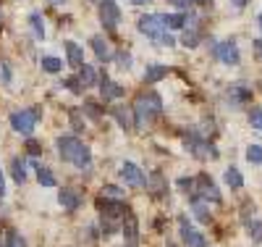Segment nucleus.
I'll list each match as a JSON object with an SVG mask.
<instances>
[{
	"instance_id": "1",
	"label": "nucleus",
	"mask_w": 262,
	"mask_h": 247,
	"mask_svg": "<svg viewBox=\"0 0 262 247\" xmlns=\"http://www.w3.org/2000/svg\"><path fill=\"white\" fill-rule=\"evenodd\" d=\"M58 155H60L66 163H74L81 171L90 168V163H92L90 147H86L81 140H76V137H60L58 140Z\"/></svg>"
},
{
	"instance_id": "2",
	"label": "nucleus",
	"mask_w": 262,
	"mask_h": 247,
	"mask_svg": "<svg viewBox=\"0 0 262 247\" xmlns=\"http://www.w3.org/2000/svg\"><path fill=\"white\" fill-rule=\"evenodd\" d=\"M139 32L142 34H147V37H152V40H158V45H176V40H173L168 32H165V21H163V16H155V13H147V16H142L139 18Z\"/></svg>"
},
{
	"instance_id": "3",
	"label": "nucleus",
	"mask_w": 262,
	"mask_h": 247,
	"mask_svg": "<svg viewBox=\"0 0 262 247\" xmlns=\"http://www.w3.org/2000/svg\"><path fill=\"white\" fill-rule=\"evenodd\" d=\"M134 110H137V126H144L147 121H152L160 110H163V100H160V95L158 92H144V95H139L137 98V103H134Z\"/></svg>"
},
{
	"instance_id": "4",
	"label": "nucleus",
	"mask_w": 262,
	"mask_h": 247,
	"mask_svg": "<svg viewBox=\"0 0 262 247\" xmlns=\"http://www.w3.org/2000/svg\"><path fill=\"white\" fill-rule=\"evenodd\" d=\"M42 116V108H24V110H16V113H11V126L13 131L24 134V137H29V134L34 131L37 121Z\"/></svg>"
},
{
	"instance_id": "5",
	"label": "nucleus",
	"mask_w": 262,
	"mask_h": 247,
	"mask_svg": "<svg viewBox=\"0 0 262 247\" xmlns=\"http://www.w3.org/2000/svg\"><path fill=\"white\" fill-rule=\"evenodd\" d=\"M194 187L200 189V195H202L205 200H210V203H215V205H221V203H223L221 192H217L215 182H212L207 174H200V176H196V179H194Z\"/></svg>"
},
{
	"instance_id": "6",
	"label": "nucleus",
	"mask_w": 262,
	"mask_h": 247,
	"mask_svg": "<svg viewBox=\"0 0 262 247\" xmlns=\"http://www.w3.org/2000/svg\"><path fill=\"white\" fill-rule=\"evenodd\" d=\"M100 21H102V27H107V29H116L118 27L121 11L116 6V0H100Z\"/></svg>"
},
{
	"instance_id": "7",
	"label": "nucleus",
	"mask_w": 262,
	"mask_h": 247,
	"mask_svg": "<svg viewBox=\"0 0 262 247\" xmlns=\"http://www.w3.org/2000/svg\"><path fill=\"white\" fill-rule=\"evenodd\" d=\"M97 211L102 213V218H123V213L128 211L121 200H111V197H100L97 200Z\"/></svg>"
},
{
	"instance_id": "8",
	"label": "nucleus",
	"mask_w": 262,
	"mask_h": 247,
	"mask_svg": "<svg viewBox=\"0 0 262 247\" xmlns=\"http://www.w3.org/2000/svg\"><path fill=\"white\" fill-rule=\"evenodd\" d=\"M179 229H181V239L189 244V247H207V242H205V237L200 234V232H196L194 226H191V223L181 216L179 218Z\"/></svg>"
},
{
	"instance_id": "9",
	"label": "nucleus",
	"mask_w": 262,
	"mask_h": 247,
	"mask_svg": "<svg viewBox=\"0 0 262 247\" xmlns=\"http://www.w3.org/2000/svg\"><path fill=\"white\" fill-rule=\"evenodd\" d=\"M123 237H126V247H137L139 244V223L134 213H123Z\"/></svg>"
},
{
	"instance_id": "10",
	"label": "nucleus",
	"mask_w": 262,
	"mask_h": 247,
	"mask_svg": "<svg viewBox=\"0 0 262 247\" xmlns=\"http://www.w3.org/2000/svg\"><path fill=\"white\" fill-rule=\"evenodd\" d=\"M121 179L128 184V187H142L144 184V174H142V168L137 166V163H131V161H126L123 166H121Z\"/></svg>"
},
{
	"instance_id": "11",
	"label": "nucleus",
	"mask_w": 262,
	"mask_h": 247,
	"mask_svg": "<svg viewBox=\"0 0 262 247\" xmlns=\"http://www.w3.org/2000/svg\"><path fill=\"white\" fill-rule=\"evenodd\" d=\"M215 55L221 58L223 63H228V66H236L238 61H242V55H238V48H236L233 40H226V42L217 45V48H215Z\"/></svg>"
},
{
	"instance_id": "12",
	"label": "nucleus",
	"mask_w": 262,
	"mask_h": 247,
	"mask_svg": "<svg viewBox=\"0 0 262 247\" xmlns=\"http://www.w3.org/2000/svg\"><path fill=\"white\" fill-rule=\"evenodd\" d=\"M100 95H102V100H118V98H123V87L102 74V79H100Z\"/></svg>"
},
{
	"instance_id": "13",
	"label": "nucleus",
	"mask_w": 262,
	"mask_h": 247,
	"mask_svg": "<svg viewBox=\"0 0 262 247\" xmlns=\"http://www.w3.org/2000/svg\"><path fill=\"white\" fill-rule=\"evenodd\" d=\"M186 145H189V150H191V153L196 155V158H215V155H217L215 150H210V147H207V142L196 140L194 134H191V137L186 140Z\"/></svg>"
},
{
	"instance_id": "14",
	"label": "nucleus",
	"mask_w": 262,
	"mask_h": 247,
	"mask_svg": "<svg viewBox=\"0 0 262 247\" xmlns=\"http://www.w3.org/2000/svg\"><path fill=\"white\" fill-rule=\"evenodd\" d=\"M58 203L63 205V211H76L81 205V197L74 189H60L58 192Z\"/></svg>"
},
{
	"instance_id": "15",
	"label": "nucleus",
	"mask_w": 262,
	"mask_h": 247,
	"mask_svg": "<svg viewBox=\"0 0 262 247\" xmlns=\"http://www.w3.org/2000/svg\"><path fill=\"white\" fill-rule=\"evenodd\" d=\"M163 77H168V69L163 63H149L147 69H144V82L147 84H155V82H160Z\"/></svg>"
},
{
	"instance_id": "16",
	"label": "nucleus",
	"mask_w": 262,
	"mask_h": 247,
	"mask_svg": "<svg viewBox=\"0 0 262 247\" xmlns=\"http://www.w3.org/2000/svg\"><path fill=\"white\" fill-rule=\"evenodd\" d=\"M66 55H69V66H74V69H79V66H84V53L76 42H66Z\"/></svg>"
},
{
	"instance_id": "17",
	"label": "nucleus",
	"mask_w": 262,
	"mask_h": 247,
	"mask_svg": "<svg viewBox=\"0 0 262 247\" xmlns=\"http://www.w3.org/2000/svg\"><path fill=\"white\" fill-rule=\"evenodd\" d=\"M79 84L86 89V87H92L95 82H97V74H95V69H92V66L90 63H84V66H79Z\"/></svg>"
},
{
	"instance_id": "18",
	"label": "nucleus",
	"mask_w": 262,
	"mask_h": 247,
	"mask_svg": "<svg viewBox=\"0 0 262 247\" xmlns=\"http://www.w3.org/2000/svg\"><path fill=\"white\" fill-rule=\"evenodd\" d=\"M92 50H95V55H97V61H111V48H107V42L102 40V37H92Z\"/></svg>"
},
{
	"instance_id": "19",
	"label": "nucleus",
	"mask_w": 262,
	"mask_h": 247,
	"mask_svg": "<svg viewBox=\"0 0 262 247\" xmlns=\"http://www.w3.org/2000/svg\"><path fill=\"white\" fill-rule=\"evenodd\" d=\"M223 179H226V184H228L231 189H242V187H244V176H242V171L233 168V166L226 171V176H223Z\"/></svg>"
},
{
	"instance_id": "20",
	"label": "nucleus",
	"mask_w": 262,
	"mask_h": 247,
	"mask_svg": "<svg viewBox=\"0 0 262 247\" xmlns=\"http://www.w3.org/2000/svg\"><path fill=\"white\" fill-rule=\"evenodd\" d=\"M111 113L116 116V121H118L123 129H131V126H134V119H131V113H128L126 108H118V105H116V108H111Z\"/></svg>"
},
{
	"instance_id": "21",
	"label": "nucleus",
	"mask_w": 262,
	"mask_h": 247,
	"mask_svg": "<svg viewBox=\"0 0 262 247\" xmlns=\"http://www.w3.org/2000/svg\"><path fill=\"white\" fill-rule=\"evenodd\" d=\"M42 69H45L48 74H58L60 69H63V61L60 58H55V55H42Z\"/></svg>"
},
{
	"instance_id": "22",
	"label": "nucleus",
	"mask_w": 262,
	"mask_h": 247,
	"mask_svg": "<svg viewBox=\"0 0 262 247\" xmlns=\"http://www.w3.org/2000/svg\"><path fill=\"white\" fill-rule=\"evenodd\" d=\"M37 179H39L42 187H55V184H58V182H55V174H53L50 168H45V166H37Z\"/></svg>"
},
{
	"instance_id": "23",
	"label": "nucleus",
	"mask_w": 262,
	"mask_h": 247,
	"mask_svg": "<svg viewBox=\"0 0 262 247\" xmlns=\"http://www.w3.org/2000/svg\"><path fill=\"white\" fill-rule=\"evenodd\" d=\"M163 21L170 29H181V27H186V13H168V16H163Z\"/></svg>"
},
{
	"instance_id": "24",
	"label": "nucleus",
	"mask_w": 262,
	"mask_h": 247,
	"mask_svg": "<svg viewBox=\"0 0 262 247\" xmlns=\"http://www.w3.org/2000/svg\"><path fill=\"white\" fill-rule=\"evenodd\" d=\"M29 27H32V32H34L37 40H45V24H42V16L39 13H32L29 16Z\"/></svg>"
},
{
	"instance_id": "25",
	"label": "nucleus",
	"mask_w": 262,
	"mask_h": 247,
	"mask_svg": "<svg viewBox=\"0 0 262 247\" xmlns=\"http://www.w3.org/2000/svg\"><path fill=\"white\" fill-rule=\"evenodd\" d=\"M11 168H13V182H16V184H24V182H27V171H24V161H21V158H13Z\"/></svg>"
},
{
	"instance_id": "26",
	"label": "nucleus",
	"mask_w": 262,
	"mask_h": 247,
	"mask_svg": "<svg viewBox=\"0 0 262 247\" xmlns=\"http://www.w3.org/2000/svg\"><path fill=\"white\" fill-rule=\"evenodd\" d=\"M247 232L252 242H262V221H249L247 223Z\"/></svg>"
},
{
	"instance_id": "27",
	"label": "nucleus",
	"mask_w": 262,
	"mask_h": 247,
	"mask_svg": "<svg viewBox=\"0 0 262 247\" xmlns=\"http://www.w3.org/2000/svg\"><path fill=\"white\" fill-rule=\"evenodd\" d=\"M194 216L200 218L202 223H210V221H212V216L207 213V205H205V203H200V200H194Z\"/></svg>"
},
{
	"instance_id": "28",
	"label": "nucleus",
	"mask_w": 262,
	"mask_h": 247,
	"mask_svg": "<svg viewBox=\"0 0 262 247\" xmlns=\"http://www.w3.org/2000/svg\"><path fill=\"white\" fill-rule=\"evenodd\" d=\"M228 98H233L236 103H242V100H249V98H252V92H249V89H244V87H231Z\"/></svg>"
},
{
	"instance_id": "29",
	"label": "nucleus",
	"mask_w": 262,
	"mask_h": 247,
	"mask_svg": "<svg viewBox=\"0 0 262 247\" xmlns=\"http://www.w3.org/2000/svg\"><path fill=\"white\" fill-rule=\"evenodd\" d=\"M247 161L249 163H262V147L259 145H249L247 147Z\"/></svg>"
},
{
	"instance_id": "30",
	"label": "nucleus",
	"mask_w": 262,
	"mask_h": 247,
	"mask_svg": "<svg viewBox=\"0 0 262 247\" xmlns=\"http://www.w3.org/2000/svg\"><path fill=\"white\" fill-rule=\"evenodd\" d=\"M147 182H152V187H155V189H152V192H155V195H160V192L165 189V179H163V176H160L158 171H155V174H152V176L147 179Z\"/></svg>"
},
{
	"instance_id": "31",
	"label": "nucleus",
	"mask_w": 262,
	"mask_h": 247,
	"mask_svg": "<svg viewBox=\"0 0 262 247\" xmlns=\"http://www.w3.org/2000/svg\"><path fill=\"white\" fill-rule=\"evenodd\" d=\"M102 192H105V197H111V200H121V197L126 195V192H123V189H118L116 184H105V187H102Z\"/></svg>"
},
{
	"instance_id": "32",
	"label": "nucleus",
	"mask_w": 262,
	"mask_h": 247,
	"mask_svg": "<svg viewBox=\"0 0 262 247\" xmlns=\"http://www.w3.org/2000/svg\"><path fill=\"white\" fill-rule=\"evenodd\" d=\"M184 45H186V48H194V45H200V34H196L194 27L186 29V34H184Z\"/></svg>"
},
{
	"instance_id": "33",
	"label": "nucleus",
	"mask_w": 262,
	"mask_h": 247,
	"mask_svg": "<svg viewBox=\"0 0 262 247\" xmlns=\"http://www.w3.org/2000/svg\"><path fill=\"white\" fill-rule=\"evenodd\" d=\"M11 69H8V63L6 61H0V82H3V84H11Z\"/></svg>"
},
{
	"instance_id": "34",
	"label": "nucleus",
	"mask_w": 262,
	"mask_h": 247,
	"mask_svg": "<svg viewBox=\"0 0 262 247\" xmlns=\"http://www.w3.org/2000/svg\"><path fill=\"white\" fill-rule=\"evenodd\" d=\"M249 124H252L254 129H259V131H262V110H259V108L249 113Z\"/></svg>"
},
{
	"instance_id": "35",
	"label": "nucleus",
	"mask_w": 262,
	"mask_h": 247,
	"mask_svg": "<svg viewBox=\"0 0 262 247\" xmlns=\"http://www.w3.org/2000/svg\"><path fill=\"white\" fill-rule=\"evenodd\" d=\"M8 247H27V244H24V239H21V234L8 232Z\"/></svg>"
},
{
	"instance_id": "36",
	"label": "nucleus",
	"mask_w": 262,
	"mask_h": 247,
	"mask_svg": "<svg viewBox=\"0 0 262 247\" xmlns=\"http://www.w3.org/2000/svg\"><path fill=\"white\" fill-rule=\"evenodd\" d=\"M116 61H118L121 69H131V55H128V53H118V55H116Z\"/></svg>"
},
{
	"instance_id": "37",
	"label": "nucleus",
	"mask_w": 262,
	"mask_h": 247,
	"mask_svg": "<svg viewBox=\"0 0 262 247\" xmlns=\"http://www.w3.org/2000/svg\"><path fill=\"white\" fill-rule=\"evenodd\" d=\"M84 110L90 113L92 119H100V108H97V103H84Z\"/></svg>"
},
{
	"instance_id": "38",
	"label": "nucleus",
	"mask_w": 262,
	"mask_h": 247,
	"mask_svg": "<svg viewBox=\"0 0 262 247\" xmlns=\"http://www.w3.org/2000/svg\"><path fill=\"white\" fill-rule=\"evenodd\" d=\"M63 84H66V87H69V89H71V92H81V84H79V79H66Z\"/></svg>"
},
{
	"instance_id": "39",
	"label": "nucleus",
	"mask_w": 262,
	"mask_h": 247,
	"mask_svg": "<svg viewBox=\"0 0 262 247\" xmlns=\"http://www.w3.org/2000/svg\"><path fill=\"white\" fill-rule=\"evenodd\" d=\"M27 147H29V155H39V150H42L34 140H29V142H27Z\"/></svg>"
},
{
	"instance_id": "40",
	"label": "nucleus",
	"mask_w": 262,
	"mask_h": 247,
	"mask_svg": "<svg viewBox=\"0 0 262 247\" xmlns=\"http://www.w3.org/2000/svg\"><path fill=\"white\" fill-rule=\"evenodd\" d=\"M71 121H74V129H84V121L79 119V113H76V110L71 113Z\"/></svg>"
},
{
	"instance_id": "41",
	"label": "nucleus",
	"mask_w": 262,
	"mask_h": 247,
	"mask_svg": "<svg viewBox=\"0 0 262 247\" xmlns=\"http://www.w3.org/2000/svg\"><path fill=\"white\" fill-rule=\"evenodd\" d=\"M231 6H233L236 11H242V8L247 6V0H231Z\"/></svg>"
},
{
	"instance_id": "42",
	"label": "nucleus",
	"mask_w": 262,
	"mask_h": 247,
	"mask_svg": "<svg viewBox=\"0 0 262 247\" xmlns=\"http://www.w3.org/2000/svg\"><path fill=\"white\" fill-rule=\"evenodd\" d=\"M6 195V179H3V171H0V200Z\"/></svg>"
},
{
	"instance_id": "43",
	"label": "nucleus",
	"mask_w": 262,
	"mask_h": 247,
	"mask_svg": "<svg viewBox=\"0 0 262 247\" xmlns=\"http://www.w3.org/2000/svg\"><path fill=\"white\" fill-rule=\"evenodd\" d=\"M254 53H257V58H259V61H262V42H259V40H257V42H254Z\"/></svg>"
},
{
	"instance_id": "44",
	"label": "nucleus",
	"mask_w": 262,
	"mask_h": 247,
	"mask_svg": "<svg viewBox=\"0 0 262 247\" xmlns=\"http://www.w3.org/2000/svg\"><path fill=\"white\" fill-rule=\"evenodd\" d=\"M189 6H194V3H212V0H186Z\"/></svg>"
},
{
	"instance_id": "45",
	"label": "nucleus",
	"mask_w": 262,
	"mask_h": 247,
	"mask_svg": "<svg viewBox=\"0 0 262 247\" xmlns=\"http://www.w3.org/2000/svg\"><path fill=\"white\" fill-rule=\"evenodd\" d=\"M0 247H8V242L3 239V234H0Z\"/></svg>"
},
{
	"instance_id": "46",
	"label": "nucleus",
	"mask_w": 262,
	"mask_h": 247,
	"mask_svg": "<svg viewBox=\"0 0 262 247\" xmlns=\"http://www.w3.org/2000/svg\"><path fill=\"white\" fill-rule=\"evenodd\" d=\"M131 3H134V6H142V3H147V0H131Z\"/></svg>"
},
{
	"instance_id": "47",
	"label": "nucleus",
	"mask_w": 262,
	"mask_h": 247,
	"mask_svg": "<svg viewBox=\"0 0 262 247\" xmlns=\"http://www.w3.org/2000/svg\"><path fill=\"white\" fill-rule=\"evenodd\" d=\"M50 3H55V6H60V3H66V0H50Z\"/></svg>"
},
{
	"instance_id": "48",
	"label": "nucleus",
	"mask_w": 262,
	"mask_h": 247,
	"mask_svg": "<svg viewBox=\"0 0 262 247\" xmlns=\"http://www.w3.org/2000/svg\"><path fill=\"white\" fill-rule=\"evenodd\" d=\"M257 21H259V29H262V16H259V18H257Z\"/></svg>"
},
{
	"instance_id": "49",
	"label": "nucleus",
	"mask_w": 262,
	"mask_h": 247,
	"mask_svg": "<svg viewBox=\"0 0 262 247\" xmlns=\"http://www.w3.org/2000/svg\"><path fill=\"white\" fill-rule=\"evenodd\" d=\"M95 3H100V0H95Z\"/></svg>"
}]
</instances>
